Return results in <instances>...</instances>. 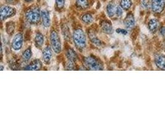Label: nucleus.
Masks as SVG:
<instances>
[{
  "mask_svg": "<svg viewBox=\"0 0 165 123\" xmlns=\"http://www.w3.org/2000/svg\"><path fill=\"white\" fill-rule=\"evenodd\" d=\"M25 17L27 21L32 24H37L40 22L41 18V13L40 9L34 6L28 9L25 13Z\"/></svg>",
  "mask_w": 165,
  "mask_h": 123,
  "instance_id": "1",
  "label": "nucleus"
},
{
  "mask_svg": "<svg viewBox=\"0 0 165 123\" xmlns=\"http://www.w3.org/2000/svg\"><path fill=\"white\" fill-rule=\"evenodd\" d=\"M73 40L75 46L79 49H83L86 46V37L81 29H76L73 33Z\"/></svg>",
  "mask_w": 165,
  "mask_h": 123,
  "instance_id": "2",
  "label": "nucleus"
},
{
  "mask_svg": "<svg viewBox=\"0 0 165 123\" xmlns=\"http://www.w3.org/2000/svg\"><path fill=\"white\" fill-rule=\"evenodd\" d=\"M84 63L86 67L90 70H103V67L102 63L94 56H89L84 59Z\"/></svg>",
  "mask_w": 165,
  "mask_h": 123,
  "instance_id": "3",
  "label": "nucleus"
},
{
  "mask_svg": "<svg viewBox=\"0 0 165 123\" xmlns=\"http://www.w3.org/2000/svg\"><path fill=\"white\" fill-rule=\"evenodd\" d=\"M52 48L55 53L59 54L62 51V46L60 38L56 31H52L50 34Z\"/></svg>",
  "mask_w": 165,
  "mask_h": 123,
  "instance_id": "4",
  "label": "nucleus"
},
{
  "mask_svg": "<svg viewBox=\"0 0 165 123\" xmlns=\"http://www.w3.org/2000/svg\"><path fill=\"white\" fill-rule=\"evenodd\" d=\"M16 9L12 7L4 6L1 8L0 14H1V18L2 21H4L6 18L11 17L16 14Z\"/></svg>",
  "mask_w": 165,
  "mask_h": 123,
  "instance_id": "5",
  "label": "nucleus"
},
{
  "mask_svg": "<svg viewBox=\"0 0 165 123\" xmlns=\"http://www.w3.org/2000/svg\"><path fill=\"white\" fill-rule=\"evenodd\" d=\"M151 6L153 13L160 14L164 10L165 0H152Z\"/></svg>",
  "mask_w": 165,
  "mask_h": 123,
  "instance_id": "6",
  "label": "nucleus"
},
{
  "mask_svg": "<svg viewBox=\"0 0 165 123\" xmlns=\"http://www.w3.org/2000/svg\"><path fill=\"white\" fill-rule=\"evenodd\" d=\"M23 44V36L21 33H17L15 37L12 42V47L15 51L20 50Z\"/></svg>",
  "mask_w": 165,
  "mask_h": 123,
  "instance_id": "7",
  "label": "nucleus"
},
{
  "mask_svg": "<svg viewBox=\"0 0 165 123\" xmlns=\"http://www.w3.org/2000/svg\"><path fill=\"white\" fill-rule=\"evenodd\" d=\"M42 67V62L40 60L36 59L34 61H32L30 64L27 65L25 68H24V70H31V71H34V70H39L41 69Z\"/></svg>",
  "mask_w": 165,
  "mask_h": 123,
  "instance_id": "8",
  "label": "nucleus"
},
{
  "mask_svg": "<svg viewBox=\"0 0 165 123\" xmlns=\"http://www.w3.org/2000/svg\"><path fill=\"white\" fill-rule=\"evenodd\" d=\"M41 17L43 25L46 28L49 27L51 24V18L48 11L46 10H43L41 12Z\"/></svg>",
  "mask_w": 165,
  "mask_h": 123,
  "instance_id": "9",
  "label": "nucleus"
},
{
  "mask_svg": "<svg viewBox=\"0 0 165 123\" xmlns=\"http://www.w3.org/2000/svg\"><path fill=\"white\" fill-rule=\"evenodd\" d=\"M155 62L157 67L163 70H165V56L161 54H158L155 56Z\"/></svg>",
  "mask_w": 165,
  "mask_h": 123,
  "instance_id": "10",
  "label": "nucleus"
},
{
  "mask_svg": "<svg viewBox=\"0 0 165 123\" xmlns=\"http://www.w3.org/2000/svg\"><path fill=\"white\" fill-rule=\"evenodd\" d=\"M52 50L50 46H47L44 49L42 54L43 59L46 63H49L52 57Z\"/></svg>",
  "mask_w": 165,
  "mask_h": 123,
  "instance_id": "11",
  "label": "nucleus"
},
{
  "mask_svg": "<svg viewBox=\"0 0 165 123\" xmlns=\"http://www.w3.org/2000/svg\"><path fill=\"white\" fill-rule=\"evenodd\" d=\"M124 24L125 27L128 28H132L135 25V18L134 15L132 13H129L125 17L124 21Z\"/></svg>",
  "mask_w": 165,
  "mask_h": 123,
  "instance_id": "12",
  "label": "nucleus"
},
{
  "mask_svg": "<svg viewBox=\"0 0 165 123\" xmlns=\"http://www.w3.org/2000/svg\"><path fill=\"white\" fill-rule=\"evenodd\" d=\"M44 43V37L41 33H37L35 37V45L38 49H41Z\"/></svg>",
  "mask_w": 165,
  "mask_h": 123,
  "instance_id": "13",
  "label": "nucleus"
},
{
  "mask_svg": "<svg viewBox=\"0 0 165 123\" xmlns=\"http://www.w3.org/2000/svg\"><path fill=\"white\" fill-rule=\"evenodd\" d=\"M148 27L151 32L156 33L158 29V27H159L158 21L157 19H155V18H152V19H151L149 21Z\"/></svg>",
  "mask_w": 165,
  "mask_h": 123,
  "instance_id": "14",
  "label": "nucleus"
},
{
  "mask_svg": "<svg viewBox=\"0 0 165 123\" xmlns=\"http://www.w3.org/2000/svg\"><path fill=\"white\" fill-rule=\"evenodd\" d=\"M101 28L102 31L106 34H110L113 32L112 25L110 22L104 21L101 24Z\"/></svg>",
  "mask_w": 165,
  "mask_h": 123,
  "instance_id": "15",
  "label": "nucleus"
},
{
  "mask_svg": "<svg viewBox=\"0 0 165 123\" xmlns=\"http://www.w3.org/2000/svg\"><path fill=\"white\" fill-rule=\"evenodd\" d=\"M66 57L68 60V62L74 63L77 58V55L75 52L71 48L68 49L66 52Z\"/></svg>",
  "mask_w": 165,
  "mask_h": 123,
  "instance_id": "16",
  "label": "nucleus"
},
{
  "mask_svg": "<svg viewBox=\"0 0 165 123\" xmlns=\"http://www.w3.org/2000/svg\"><path fill=\"white\" fill-rule=\"evenodd\" d=\"M89 35L90 41L93 44H94L97 46H100L102 45V41L99 40V38L97 37V36L93 32H90L89 33Z\"/></svg>",
  "mask_w": 165,
  "mask_h": 123,
  "instance_id": "17",
  "label": "nucleus"
},
{
  "mask_svg": "<svg viewBox=\"0 0 165 123\" xmlns=\"http://www.w3.org/2000/svg\"><path fill=\"white\" fill-rule=\"evenodd\" d=\"M106 11H107V14L109 17H112L114 16V15L116 14V7L115 5L113 3H110L107 6V8H106Z\"/></svg>",
  "mask_w": 165,
  "mask_h": 123,
  "instance_id": "18",
  "label": "nucleus"
},
{
  "mask_svg": "<svg viewBox=\"0 0 165 123\" xmlns=\"http://www.w3.org/2000/svg\"><path fill=\"white\" fill-rule=\"evenodd\" d=\"M32 49H31V48H30L29 47L28 48H27L22 54V59L24 61H28L30 60V59L32 57Z\"/></svg>",
  "mask_w": 165,
  "mask_h": 123,
  "instance_id": "19",
  "label": "nucleus"
},
{
  "mask_svg": "<svg viewBox=\"0 0 165 123\" xmlns=\"http://www.w3.org/2000/svg\"><path fill=\"white\" fill-rule=\"evenodd\" d=\"M15 30V24L14 22H9L6 25V32L8 34L12 35Z\"/></svg>",
  "mask_w": 165,
  "mask_h": 123,
  "instance_id": "20",
  "label": "nucleus"
},
{
  "mask_svg": "<svg viewBox=\"0 0 165 123\" xmlns=\"http://www.w3.org/2000/svg\"><path fill=\"white\" fill-rule=\"evenodd\" d=\"M121 6L122 9L127 10L129 9L132 6V1L131 0H121Z\"/></svg>",
  "mask_w": 165,
  "mask_h": 123,
  "instance_id": "21",
  "label": "nucleus"
},
{
  "mask_svg": "<svg viewBox=\"0 0 165 123\" xmlns=\"http://www.w3.org/2000/svg\"><path fill=\"white\" fill-rule=\"evenodd\" d=\"M76 4L81 9H86L88 6V0H76Z\"/></svg>",
  "mask_w": 165,
  "mask_h": 123,
  "instance_id": "22",
  "label": "nucleus"
},
{
  "mask_svg": "<svg viewBox=\"0 0 165 123\" xmlns=\"http://www.w3.org/2000/svg\"><path fill=\"white\" fill-rule=\"evenodd\" d=\"M82 19L85 24H90L93 21V17L90 14H86L82 16Z\"/></svg>",
  "mask_w": 165,
  "mask_h": 123,
  "instance_id": "23",
  "label": "nucleus"
},
{
  "mask_svg": "<svg viewBox=\"0 0 165 123\" xmlns=\"http://www.w3.org/2000/svg\"><path fill=\"white\" fill-rule=\"evenodd\" d=\"M65 0H56V3L58 9H62L64 6Z\"/></svg>",
  "mask_w": 165,
  "mask_h": 123,
  "instance_id": "24",
  "label": "nucleus"
},
{
  "mask_svg": "<svg viewBox=\"0 0 165 123\" xmlns=\"http://www.w3.org/2000/svg\"><path fill=\"white\" fill-rule=\"evenodd\" d=\"M141 4H142V6L143 8L147 9V8H149V7L150 6L149 0H142Z\"/></svg>",
  "mask_w": 165,
  "mask_h": 123,
  "instance_id": "25",
  "label": "nucleus"
},
{
  "mask_svg": "<svg viewBox=\"0 0 165 123\" xmlns=\"http://www.w3.org/2000/svg\"><path fill=\"white\" fill-rule=\"evenodd\" d=\"M116 14L118 17H120L122 15V9L121 7V6H118L116 7Z\"/></svg>",
  "mask_w": 165,
  "mask_h": 123,
  "instance_id": "26",
  "label": "nucleus"
},
{
  "mask_svg": "<svg viewBox=\"0 0 165 123\" xmlns=\"http://www.w3.org/2000/svg\"><path fill=\"white\" fill-rule=\"evenodd\" d=\"M116 32L119 34H121L123 35H126L128 33V31L125 30L124 29H122V28H118V29H116Z\"/></svg>",
  "mask_w": 165,
  "mask_h": 123,
  "instance_id": "27",
  "label": "nucleus"
},
{
  "mask_svg": "<svg viewBox=\"0 0 165 123\" xmlns=\"http://www.w3.org/2000/svg\"><path fill=\"white\" fill-rule=\"evenodd\" d=\"M160 33L161 35H162L163 36H164L165 35V27H163L160 28Z\"/></svg>",
  "mask_w": 165,
  "mask_h": 123,
  "instance_id": "28",
  "label": "nucleus"
},
{
  "mask_svg": "<svg viewBox=\"0 0 165 123\" xmlns=\"http://www.w3.org/2000/svg\"><path fill=\"white\" fill-rule=\"evenodd\" d=\"M6 1L8 3H13L16 0H6Z\"/></svg>",
  "mask_w": 165,
  "mask_h": 123,
  "instance_id": "29",
  "label": "nucleus"
},
{
  "mask_svg": "<svg viewBox=\"0 0 165 123\" xmlns=\"http://www.w3.org/2000/svg\"><path fill=\"white\" fill-rule=\"evenodd\" d=\"M25 1H27V2H30V1H32V0H25Z\"/></svg>",
  "mask_w": 165,
  "mask_h": 123,
  "instance_id": "30",
  "label": "nucleus"
}]
</instances>
